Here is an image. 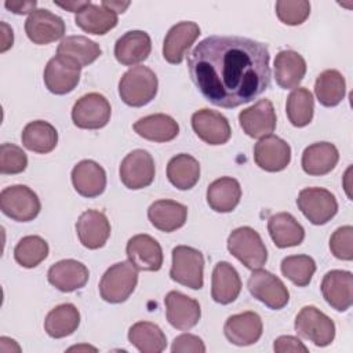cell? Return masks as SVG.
Returning a JSON list of instances; mask_svg holds the SVG:
<instances>
[{
    "instance_id": "20",
    "label": "cell",
    "mask_w": 353,
    "mask_h": 353,
    "mask_svg": "<svg viewBox=\"0 0 353 353\" xmlns=\"http://www.w3.org/2000/svg\"><path fill=\"white\" fill-rule=\"evenodd\" d=\"M325 302L338 312H346L353 303V274L347 270H330L321 281Z\"/></svg>"
},
{
    "instance_id": "47",
    "label": "cell",
    "mask_w": 353,
    "mask_h": 353,
    "mask_svg": "<svg viewBox=\"0 0 353 353\" xmlns=\"http://www.w3.org/2000/svg\"><path fill=\"white\" fill-rule=\"evenodd\" d=\"M273 350L276 353H285V352L307 353L309 352V349L303 345V342L299 338L292 336V335H281V336L276 338L274 343H273Z\"/></svg>"
},
{
    "instance_id": "42",
    "label": "cell",
    "mask_w": 353,
    "mask_h": 353,
    "mask_svg": "<svg viewBox=\"0 0 353 353\" xmlns=\"http://www.w3.org/2000/svg\"><path fill=\"white\" fill-rule=\"evenodd\" d=\"M281 273L298 287L310 284L316 272V262L309 255H290L281 261Z\"/></svg>"
},
{
    "instance_id": "5",
    "label": "cell",
    "mask_w": 353,
    "mask_h": 353,
    "mask_svg": "<svg viewBox=\"0 0 353 353\" xmlns=\"http://www.w3.org/2000/svg\"><path fill=\"white\" fill-rule=\"evenodd\" d=\"M204 256L203 254L188 245H176L172 250V265L170 277L192 290H200L204 284Z\"/></svg>"
},
{
    "instance_id": "26",
    "label": "cell",
    "mask_w": 353,
    "mask_h": 353,
    "mask_svg": "<svg viewBox=\"0 0 353 353\" xmlns=\"http://www.w3.org/2000/svg\"><path fill=\"white\" fill-rule=\"evenodd\" d=\"M241 291V280L237 270L229 262H218L211 277V296L216 303L228 305L237 299Z\"/></svg>"
},
{
    "instance_id": "32",
    "label": "cell",
    "mask_w": 353,
    "mask_h": 353,
    "mask_svg": "<svg viewBox=\"0 0 353 353\" xmlns=\"http://www.w3.org/2000/svg\"><path fill=\"white\" fill-rule=\"evenodd\" d=\"M74 22L81 30L87 33L102 36L116 28L119 18L117 12H114L113 10L102 4H92L90 1L76 14Z\"/></svg>"
},
{
    "instance_id": "45",
    "label": "cell",
    "mask_w": 353,
    "mask_h": 353,
    "mask_svg": "<svg viewBox=\"0 0 353 353\" xmlns=\"http://www.w3.org/2000/svg\"><path fill=\"white\" fill-rule=\"evenodd\" d=\"M331 254L342 261L353 259V228L350 225L338 228L330 237Z\"/></svg>"
},
{
    "instance_id": "33",
    "label": "cell",
    "mask_w": 353,
    "mask_h": 353,
    "mask_svg": "<svg viewBox=\"0 0 353 353\" xmlns=\"http://www.w3.org/2000/svg\"><path fill=\"white\" fill-rule=\"evenodd\" d=\"M241 199V188L237 179L222 176L207 188V203L215 212L233 211Z\"/></svg>"
},
{
    "instance_id": "30",
    "label": "cell",
    "mask_w": 353,
    "mask_h": 353,
    "mask_svg": "<svg viewBox=\"0 0 353 353\" xmlns=\"http://www.w3.org/2000/svg\"><path fill=\"white\" fill-rule=\"evenodd\" d=\"M102 50L98 43L85 36H66L57 48V55L68 59L80 69L95 62Z\"/></svg>"
},
{
    "instance_id": "11",
    "label": "cell",
    "mask_w": 353,
    "mask_h": 353,
    "mask_svg": "<svg viewBox=\"0 0 353 353\" xmlns=\"http://www.w3.org/2000/svg\"><path fill=\"white\" fill-rule=\"evenodd\" d=\"M154 160L148 150L135 149L121 161L119 174L123 185L131 190L148 188L154 179Z\"/></svg>"
},
{
    "instance_id": "24",
    "label": "cell",
    "mask_w": 353,
    "mask_h": 353,
    "mask_svg": "<svg viewBox=\"0 0 353 353\" xmlns=\"http://www.w3.org/2000/svg\"><path fill=\"white\" fill-rule=\"evenodd\" d=\"M152 51L150 36L143 30H128L117 39L114 57L124 66H134L148 59Z\"/></svg>"
},
{
    "instance_id": "7",
    "label": "cell",
    "mask_w": 353,
    "mask_h": 353,
    "mask_svg": "<svg viewBox=\"0 0 353 353\" xmlns=\"http://www.w3.org/2000/svg\"><path fill=\"white\" fill-rule=\"evenodd\" d=\"M294 328L299 336L320 347L331 345L335 339L334 321L316 306L302 307L295 317Z\"/></svg>"
},
{
    "instance_id": "12",
    "label": "cell",
    "mask_w": 353,
    "mask_h": 353,
    "mask_svg": "<svg viewBox=\"0 0 353 353\" xmlns=\"http://www.w3.org/2000/svg\"><path fill=\"white\" fill-rule=\"evenodd\" d=\"M25 32L28 39L39 46L50 44L63 37L65 22L61 17L46 8L33 11L25 21Z\"/></svg>"
},
{
    "instance_id": "1",
    "label": "cell",
    "mask_w": 353,
    "mask_h": 353,
    "mask_svg": "<svg viewBox=\"0 0 353 353\" xmlns=\"http://www.w3.org/2000/svg\"><path fill=\"white\" fill-rule=\"evenodd\" d=\"M270 54L265 43L241 36H208L188 54V69L212 105L237 108L270 85Z\"/></svg>"
},
{
    "instance_id": "23",
    "label": "cell",
    "mask_w": 353,
    "mask_h": 353,
    "mask_svg": "<svg viewBox=\"0 0 353 353\" xmlns=\"http://www.w3.org/2000/svg\"><path fill=\"white\" fill-rule=\"evenodd\" d=\"M87 266L76 259H62L54 263L47 273L48 283L62 292H72L83 288L88 281Z\"/></svg>"
},
{
    "instance_id": "27",
    "label": "cell",
    "mask_w": 353,
    "mask_h": 353,
    "mask_svg": "<svg viewBox=\"0 0 353 353\" xmlns=\"http://www.w3.org/2000/svg\"><path fill=\"white\" fill-rule=\"evenodd\" d=\"M274 79L284 88H296L306 74V61L294 50H283L274 58Z\"/></svg>"
},
{
    "instance_id": "39",
    "label": "cell",
    "mask_w": 353,
    "mask_h": 353,
    "mask_svg": "<svg viewBox=\"0 0 353 353\" xmlns=\"http://www.w3.org/2000/svg\"><path fill=\"white\" fill-rule=\"evenodd\" d=\"M314 94L323 106L332 108L339 105L346 94L345 77L336 69L321 72L314 83Z\"/></svg>"
},
{
    "instance_id": "16",
    "label": "cell",
    "mask_w": 353,
    "mask_h": 353,
    "mask_svg": "<svg viewBox=\"0 0 353 353\" xmlns=\"http://www.w3.org/2000/svg\"><path fill=\"white\" fill-rule=\"evenodd\" d=\"M164 303L167 320L176 330L188 331L193 328L201 317L200 303L179 291H170L164 298Z\"/></svg>"
},
{
    "instance_id": "29",
    "label": "cell",
    "mask_w": 353,
    "mask_h": 353,
    "mask_svg": "<svg viewBox=\"0 0 353 353\" xmlns=\"http://www.w3.org/2000/svg\"><path fill=\"white\" fill-rule=\"evenodd\" d=\"M339 160V152L331 142H316L309 145L302 153V170L313 176L331 172Z\"/></svg>"
},
{
    "instance_id": "2",
    "label": "cell",
    "mask_w": 353,
    "mask_h": 353,
    "mask_svg": "<svg viewBox=\"0 0 353 353\" xmlns=\"http://www.w3.org/2000/svg\"><path fill=\"white\" fill-rule=\"evenodd\" d=\"M157 87V76L150 68L132 66L119 81V95L125 105L141 108L154 99Z\"/></svg>"
},
{
    "instance_id": "9",
    "label": "cell",
    "mask_w": 353,
    "mask_h": 353,
    "mask_svg": "<svg viewBox=\"0 0 353 353\" xmlns=\"http://www.w3.org/2000/svg\"><path fill=\"white\" fill-rule=\"evenodd\" d=\"M250 294L273 310L283 309L290 301L288 288L273 273L265 269H255L247 283Z\"/></svg>"
},
{
    "instance_id": "21",
    "label": "cell",
    "mask_w": 353,
    "mask_h": 353,
    "mask_svg": "<svg viewBox=\"0 0 353 353\" xmlns=\"http://www.w3.org/2000/svg\"><path fill=\"white\" fill-rule=\"evenodd\" d=\"M263 332V324L258 313L243 312L228 317L223 325L226 339L236 346H250L259 341Z\"/></svg>"
},
{
    "instance_id": "22",
    "label": "cell",
    "mask_w": 353,
    "mask_h": 353,
    "mask_svg": "<svg viewBox=\"0 0 353 353\" xmlns=\"http://www.w3.org/2000/svg\"><path fill=\"white\" fill-rule=\"evenodd\" d=\"M76 233L85 248L98 250L106 244L110 236V223L103 212L87 210L76 222Z\"/></svg>"
},
{
    "instance_id": "37",
    "label": "cell",
    "mask_w": 353,
    "mask_h": 353,
    "mask_svg": "<svg viewBox=\"0 0 353 353\" xmlns=\"http://www.w3.org/2000/svg\"><path fill=\"white\" fill-rule=\"evenodd\" d=\"M167 178L176 189L189 190L200 179V164L193 156L179 153L168 161Z\"/></svg>"
},
{
    "instance_id": "31",
    "label": "cell",
    "mask_w": 353,
    "mask_h": 353,
    "mask_svg": "<svg viewBox=\"0 0 353 353\" xmlns=\"http://www.w3.org/2000/svg\"><path fill=\"white\" fill-rule=\"evenodd\" d=\"M269 234L279 248H288L299 245L305 239L303 226L290 214L277 212L268 221Z\"/></svg>"
},
{
    "instance_id": "4",
    "label": "cell",
    "mask_w": 353,
    "mask_h": 353,
    "mask_svg": "<svg viewBox=\"0 0 353 353\" xmlns=\"http://www.w3.org/2000/svg\"><path fill=\"white\" fill-rule=\"evenodd\" d=\"M228 250L251 270L261 269L268 261V250L262 237L250 226H240L229 234Z\"/></svg>"
},
{
    "instance_id": "41",
    "label": "cell",
    "mask_w": 353,
    "mask_h": 353,
    "mask_svg": "<svg viewBox=\"0 0 353 353\" xmlns=\"http://www.w3.org/2000/svg\"><path fill=\"white\" fill-rule=\"evenodd\" d=\"M48 244L47 241L36 234L22 237L15 248H14V258L18 265L26 269L36 268L40 265L48 255Z\"/></svg>"
},
{
    "instance_id": "6",
    "label": "cell",
    "mask_w": 353,
    "mask_h": 353,
    "mask_svg": "<svg viewBox=\"0 0 353 353\" xmlns=\"http://www.w3.org/2000/svg\"><path fill=\"white\" fill-rule=\"evenodd\" d=\"M1 212L17 222L33 221L40 210V199L26 185L7 186L0 193Z\"/></svg>"
},
{
    "instance_id": "25",
    "label": "cell",
    "mask_w": 353,
    "mask_h": 353,
    "mask_svg": "<svg viewBox=\"0 0 353 353\" xmlns=\"http://www.w3.org/2000/svg\"><path fill=\"white\" fill-rule=\"evenodd\" d=\"M74 190L83 197H97L105 192L106 172L94 160H81L72 170Z\"/></svg>"
},
{
    "instance_id": "8",
    "label": "cell",
    "mask_w": 353,
    "mask_h": 353,
    "mask_svg": "<svg viewBox=\"0 0 353 353\" xmlns=\"http://www.w3.org/2000/svg\"><path fill=\"white\" fill-rule=\"evenodd\" d=\"M296 205L313 225H325L338 212L335 196L324 188H305L299 192Z\"/></svg>"
},
{
    "instance_id": "43",
    "label": "cell",
    "mask_w": 353,
    "mask_h": 353,
    "mask_svg": "<svg viewBox=\"0 0 353 353\" xmlns=\"http://www.w3.org/2000/svg\"><path fill=\"white\" fill-rule=\"evenodd\" d=\"M276 15L285 25H301L310 15V3L306 0H279L276 3Z\"/></svg>"
},
{
    "instance_id": "49",
    "label": "cell",
    "mask_w": 353,
    "mask_h": 353,
    "mask_svg": "<svg viewBox=\"0 0 353 353\" xmlns=\"http://www.w3.org/2000/svg\"><path fill=\"white\" fill-rule=\"evenodd\" d=\"M14 43V34H12V29L6 23L1 22V52H6L10 47H12Z\"/></svg>"
},
{
    "instance_id": "50",
    "label": "cell",
    "mask_w": 353,
    "mask_h": 353,
    "mask_svg": "<svg viewBox=\"0 0 353 353\" xmlns=\"http://www.w3.org/2000/svg\"><path fill=\"white\" fill-rule=\"evenodd\" d=\"M90 1H66V3H58L55 1L57 6L68 10V11H72V12H79L81 8H84Z\"/></svg>"
},
{
    "instance_id": "35",
    "label": "cell",
    "mask_w": 353,
    "mask_h": 353,
    "mask_svg": "<svg viewBox=\"0 0 353 353\" xmlns=\"http://www.w3.org/2000/svg\"><path fill=\"white\" fill-rule=\"evenodd\" d=\"M21 139L28 150L46 154L55 149L58 143V132L48 121L34 120L25 125Z\"/></svg>"
},
{
    "instance_id": "46",
    "label": "cell",
    "mask_w": 353,
    "mask_h": 353,
    "mask_svg": "<svg viewBox=\"0 0 353 353\" xmlns=\"http://www.w3.org/2000/svg\"><path fill=\"white\" fill-rule=\"evenodd\" d=\"M171 350L174 353H204L205 352V345L201 341V338H199L197 335L193 334H182L178 335L171 346Z\"/></svg>"
},
{
    "instance_id": "14",
    "label": "cell",
    "mask_w": 353,
    "mask_h": 353,
    "mask_svg": "<svg viewBox=\"0 0 353 353\" xmlns=\"http://www.w3.org/2000/svg\"><path fill=\"white\" fill-rule=\"evenodd\" d=\"M254 160L259 168L268 172H279L290 164L291 148L284 139L270 134L255 143Z\"/></svg>"
},
{
    "instance_id": "36",
    "label": "cell",
    "mask_w": 353,
    "mask_h": 353,
    "mask_svg": "<svg viewBox=\"0 0 353 353\" xmlns=\"http://www.w3.org/2000/svg\"><path fill=\"white\" fill-rule=\"evenodd\" d=\"M80 324V312L73 303H61L51 309L44 320L46 332L55 339L72 335Z\"/></svg>"
},
{
    "instance_id": "40",
    "label": "cell",
    "mask_w": 353,
    "mask_h": 353,
    "mask_svg": "<svg viewBox=\"0 0 353 353\" xmlns=\"http://www.w3.org/2000/svg\"><path fill=\"white\" fill-rule=\"evenodd\" d=\"M285 112L290 123L294 127H305L313 119L314 99L312 92L305 87H296L287 97Z\"/></svg>"
},
{
    "instance_id": "34",
    "label": "cell",
    "mask_w": 353,
    "mask_h": 353,
    "mask_svg": "<svg viewBox=\"0 0 353 353\" xmlns=\"http://www.w3.org/2000/svg\"><path fill=\"white\" fill-rule=\"evenodd\" d=\"M134 131L148 141L170 142L179 134V125L171 116L156 113L135 121Z\"/></svg>"
},
{
    "instance_id": "18",
    "label": "cell",
    "mask_w": 353,
    "mask_h": 353,
    "mask_svg": "<svg viewBox=\"0 0 353 353\" xmlns=\"http://www.w3.org/2000/svg\"><path fill=\"white\" fill-rule=\"evenodd\" d=\"M47 90L55 95L72 92L80 81V68L62 57H52L43 73Z\"/></svg>"
},
{
    "instance_id": "3",
    "label": "cell",
    "mask_w": 353,
    "mask_h": 353,
    "mask_svg": "<svg viewBox=\"0 0 353 353\" xmlns=\"http://www.w3.org/2000/svg\"><path fill=\"white\" fill-rule=\"evenodd\" d=\"M138 283V269L123 261L112 265L99 281L101 298L109 303H121L130 298Z\"/></svg>"
},
{
    "instance_id": "15",
    "label": "cell",
    "mask_w": 353,
    "mask_h": 353,
    "mask_svg": "<svg viewBox=\"0 0 353 353\" xmlns=\"http://www.w3.org/2000/svg\"><path fill=\"white\" fill-rule=\"evenodd\" d=\"M128 261L145 272H157L163 266V250L156 239L149 234L132 236L125 247Z\"/></svg>"
},
{
    "instance_id": "48",
    "label": "cell",
    "mask_w": 353,
    "mask_h": 353,
    "mask_svg": "<svg viewBox=\"0 0 353 353\" xmlns=\"http://www.w3.org/2000/svg\"><path fill=\"white\" fill-rule=\"evenodd\" d=\"M4 6L7 10H10L14 14H19V15L29 14L30 15L33 11H36L37 3L34 0H32V1H6Z\"/></svg>"
},
{
    "instance_id": "13",
    "label": "cell",
    "mask_w": 353,
    "mask_h": 353,
    "mask_svg": "<svg viewBox=\"0 0 353 353\" xmlns=\"http://www.w3.org/2000/svg\"><path fill=\"white\" fill-rule=\"evenodd\" d=\"M192 127L196 135L208 145H223L232 135L228 119L219 112L207 108L193 113Z\"/></svg>"
},
{
    "instance_id": "10",
    "label": "cell",
    "mask_w": 353,
    "mask_h": 353,
    "mask_svg": "<svg viewBox=\"0 0 353 353\" xmlns=\"http://www.w3.org/2000/svg\"><path fill=\"white\" fill-rule=\"evenodd\" d=\"M112 114L109 101L98 92H90L76 101L72 109V121L83 130H99L105 127Z\"/></svg>"
},
{
    "instance_id": "38",
    "label": "cell",
    "mask_w": 353,
    "mask_h": 353,
    "mask_svg": "<svg viewBox=\"0 0 353 353\" xmlns=\"http://www.w3.org/2000/svg\"><path fill=\"white\" fill-rule=\"evenodd\" d=\"M128 341L142 353H160L167 346V336L161 328L150 321H138L128 330Z\"/></svg>"
},
{
    "instance_id": "19",
    "label": "cell",
    "mask_w": 353,
    "mask_h": 353,
    "mask_svg": "<svg viewBox=\"0 0 353 353\" xmlns=\"http://www.w3.org/2000/svg\"><path fill=\"white\" fill-rule=\"evenodd\" d=\"M276 112L269 99H259L239 113L243 131L251 138H263L276 130Z\"/></svg>"
},
{
    "instance_id": "28",
    "label": "cell",
    "mask_w": 353,
    "mask_h": 353,
    "mask_svg": "<svg viewBox=\"0 0 353 353\" xmlns=\"http://www.w3.org/2000/svg\"><path fill=\"white\" fill-rule=\"evenodd\" d=\"M148 218L156 229L171 233L185 225L188 219V208L178 201L163 199L149 205Z\"/></svg>"
},
{
    "instance_id": "17",
    "label": "cell",
    "mask_w": 353,
    "mask_h": 353,
    "mask_svg": "<svg viewBox=\"0 0 353 353\" xmlns=\"http://www.w3.org/2000/svg\"><path fill=\"white\" fill-rule=\"evenodd\" d=\"M199 36L200 28L196 22H178L165 34L163 43V58L172 65L181 63Z\"/></svg>"
},
{
    "instance_id": "44",
    "label": "cell",
    "mask_w": 353,
    "mask_h": 353,
    "mask_svg": "<svg viewBox=\"0 0 353 353\" xmlns=\"http://www.w3.org/2000/svg\"><path fill=\"white\" fill-rule=\"evenodd\" d=\"M28 156L14 143H1L0 146V172L21 174L26 170Z\"/></svg>"
},
{
    "instance_id": "51",
    "label": "cell",
    "mask_w": 353,
    "mask_h": 353,
    "mask_svg": "<svg viewBox=\"0 0 353 353\" xmlns=\"http://www.w3.org/2000/svg\"><path fill=\"white\" fill-rule=\"evenodd\" d=\"M101 4L108 7V8H110V10H113L117 14L119 12H124V10L130 6L128 1H125V3H120V1H102Z\"/></svg>"
}]
</instances>
